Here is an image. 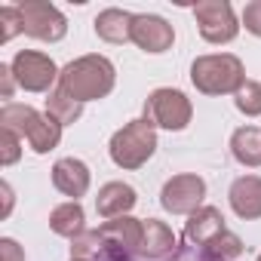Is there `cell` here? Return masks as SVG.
Returning a JSON list of instances; mask_svg holds the SVG:
<instances>
[{
  "instance_id": "9",
  "label": "cell",
  "mask_w": 261,
  "mask_h": 261,
  "mask_svg": "<svg viewBox=\"0 0 261 261\" xmlns=\"http://www.w3.org/2000/svg\"><path fill=\"white\" fill-rule=\"evenodd\" d=\"M98 237L105 243L108 261H136L145 237V221L133 215H120L105 224H98Z\"/></svg>"
},
{
  "instance_id": "8",
  "label": "cell",
  "mask_w": 261,
  "mask_h": 261,
  "mask_svg": "<svg viewBox=\"0 0 261 261\" xmlns=\"http://www.w3.org/2000/svg\"><path fill=\"white\" fill-rule=\"evenodd\" d=\"M194 19H197L200 37L206 43H212V46L237 40V34L243 28L227 0H200V4L194 7Z\"/></svg>"
},
{
  "instance_id": "20",
  "label": "cell",
  "mask_w": 261,
  "mask_h": 261,
  "mask_svg": "<svg viewBox=\"0 0 261 261\" xmlns=\"http://www.w3.org/2000/svg\"><path fill=\"white\" fill-rule=\"evenodd\" d=\"M243 240L233 233V230H224V233H218V237H212L206 246H200L197 249V258L200 261H237L240 255H243Z\"/></svg>"
},
{
  "instance_id": "11",
  "label": "cell",
  "mask_w": 261,
  "mask_h": 261,
  "mask_svg": "<svg viewBox=\"0 0 261 261\" xmlns=\"http://www.w3.org/2000/svg\"><path fill=\"white\" fill-rule=\"evenodd\" d=\"M133 43L148 53V56H160L166 49H172L175 43V28L157 16V13H136V22H133Z\"/></svg>"
},
{
  "instance_id": "15",
  "label": "cell",
  "mask_w": 261,
  "mask_h": 261,
  "mask_svg": "<svg viewBox=\"0 0 261 261\" xmlns=\"http://www.w3.org/2000/svg\"><path fill=\"white\" fill-rule=\"evenodd\" d=\"M230 209L243 221H258L261 218V175H240L233 178L227 191Z\"/></svg>"
},
{
  "instance_id": "18",
  "label": "cell",
  "mask_w": 261,
  "mask_h": 261,
  "mask_svg": "<svg viewBox=\"0 0 261 261\" xmlns=\"http://www.w3.org/2000/svg\"><path fill=\"white\" fill-rule=\"evenodd\" d=\"M49 230L56 237H65V240H77L80 233H86V212H83V206L77 200L59 203L49 212Z\"/></svg>"
},
{
  "instance_id": "14",
  "label": "cell",
  "mask_w": 261,
  "mask_h": 261,
  "mask_svg": "<svg viewBox=\"0 0 261 261\" xmlns=\"http://www.w3.org/2000/svg\"><path fill=\"white\" fill-rule=\"evenodd\" d=\"M139 203V194L133 185H126V181H105L98 188V197H95V212L111 221V218H120V215H129L136 209Z\"/></svg>"
},
{
  "instance_id": "12",
  "label": "cell",
  "mask_w": 261,
  "mask_h": 261,
  "mask_svg": "<svg viewBox=\"0 0 261 261\" xmlns=\"http://www.w3.org/2000/svg\"><path fill=\"white\" fill-rule=\"evenodd\" d=\"M181 246L175 230L160 221V218H145V237H142V249H139V261H178Z\"/></svg>"
},
{
  "instance_id": "7",
  "label": "cell",
  "mask_w": 261,
  "mask_h": 261,
  "mask_svg": "<svg viewBox=\"0 0 261 261\" xmlns=\"http://www.w3.org/2000/svg\"><path fill=\"white\" fill-rule=\"evenodd\" d=\"M22 16V34L43 40V43H59L68 34V19L59 7H53L49 0H22L19 4Z\"/></svg>"
},
{
  "instance_id": "23",
  "label": "cell",
  "mask_w": 261,
  "mask_h": 261,
  "mask_svg": "<svg viewBox=\"0 0 261 261\" xmlns=\"http://www.w3.org/2000/svg\"><path fill=\"white\" fill-rule=\"evenodd\" d=\"M233 105L240 114L246 117H261V83L258 80H246L237 92H233Z\"/></svg>"
},
{
  "instance_id": "16",
  "label": "cell",
  "mask_w": 261,
  "mask_h": 261,
  "mask_svg": "<svg viewBox=\"0 0 261 261\" xmlns=\"http://www.w3.org/2000/svg\"><path fill=\"white\" fill-rule=\"evenodd\" d=\"M133 22H136V13L129 10H117V7H108L95 16L92 28H95V37L105 40V43H133Z\"/></svg>"
},
{
  "instance_id": "4",
  "label": "cell",
  "mask_w": 261,
  "mask_h": 261,
  "mask_svg": "<svg viewBox=\"0 0 261 261\" xmlns=\"http://www.w3.org/2000/svg\"><path fill=\"white\" fill-rule=\"evenodd\" d=\"M191 83L203 95H233L246 83V71L233 53H209L191 62Z\"/></svg>"
},
{
  "instance_id": "2",
  "label": "cell",
  "mask_w": 261,
  "mask_h": 261,
  "mask_svg": "<svg viewBox=\"0 0 261 261\" xmlns=\"http://www.w3.org/2000/svg\"><path fill=\"white\" fill-rule=\"evenodd\" d=\"M0 129H13V133L28 142V148L34 154H49L59 148L62 142V123L53 120L46 111L40 114L31 105H19V101H7L0 108Z\"/></svg>"
},
{
  "instance_id": "25",
  "label": "cell",
  "mask_w": 261,
  "mask_h": 261,
  "mask_svg": "<svg viewBox=\"0 0 261 261\" xmlns=\"http://www.w3.org/2000/svg\"><path fill=\"white\" fill-rule=\"evenodd\" d=\"M22 157V139L13 129H0V166H13Z\"/></svg>"
},
{
  "instance_id": "27",
  "label": "cell",
  "mask_w": 261,
  "mask_h": 261,
  "mask_svg": "<svg viewBox=\"0 0 261 261\" xmlns=\"http://www.w3.org/2000/svg\"><path fill=\"white\" fill-rule=\"evenodd\" d=\"M16 74H13V68H10V62H4L0 65V98H13V92H16Z\"/></svg>"
},
{
  "instance_id": "19",
  "label": "cell",
  "mask_w": 261,
  "mask_h": 261,
  "mask_svg": "<svg viewBox=\"0 0 261 261\" xmlns=\"http://www.w3.org/2000/svg\"><path fill=\"white\" fill-rule=\"evenodd\" d=\"M230 154L240 166L258 169L261 166V129L258 126H240L230 136Z\"/></svg>"
},
{
  "instance_id": "29",
  "label": "cell",
  "mask_w": 261,
  "mask_h": 261,
  "mask_svg": "<svg viewBox=\"0 0 261 261\" xmlns=\"http://www.w3.org/2000/svg\"><path fill=\"white\" fill-rule=\"evenodd\" d=\"M0 191H4V218H10V212H13V188H10V181H4L0 185Z\"/></svg>"
},
{
  "instance_id": "6",
  "label": "cell",
  "mask_w": 261,
  "mask_h": 261,
  "mask_svg": "<svg viewBox=\"0 0 261 261\" xmlns=\"http://www.w3.org/2000/svg\"><path fill=\"white\" fill-rule=\"evenodd\" d=\"M13 74H16V83L19 89L25 92H53L59 86V65L46 56V53H37V49H19L10 62Z\"/></svg>"
},
{
  "instance_id": "21",
  "label": "cell",
  "mask_w": 261,
  "mask_h": 261,
  "mask_svg": "<svg viewBox=\"0 0 261 261\" xmlns=\"http://www.w3.org/2000/svg\"><path fill=\"white\" fill-rule=\"evenodd\" d=\"M46 114L53 117V120H59L62 126H71V123H77L80 117H83V105L77 101V98H71L65 89H53L49 95H46Z\"/></svg>"
},
{
  "instance_id": "22",
  "label": "cell",
  "mask_w": 261,
  "mask_h": 261,
  "mask_svg": "<svg viewBox=\"0 0 261 261\" xmlns=\"http://www.w3.org/2000/svg\"><path fill=\"white\" fill-rule=\"evenodd\" d=\"M71 258H80V261H108V252H105V243H101L98 230H86L77 240H71Z\"/></svg>"
},
{
  "instance_id": "5",
  "label": "cell",
  "mask_w": 261,
  "mask_h": 261,
  "mask_svg": "<svg viewBox=\"0 0 261 261\" xmlns=\"http://www.w3.org/2000/svg\"><path fill=\"white\" fill-rule=\"evenodd\" d=\"M145 120H151L157 129H166V133H181L188 129V123L194 120V105L181 89L172 86H160L145 98Z\"/></svg>"
},
{
  "instance_id": "26",
  "label": "cell",
  "mask_w": 261,
  "mask_h": 261,
  "mask_svg": "<svg viewBox=\"0 0 261 261\" xmlns=\"http://www.w3.org/2000/svg\"><path fill=\"white\" fill-rule=\"evenodd\" d=\"M243 28L252 34V37H261V0H249L243 7V16H240Z\"/></svg>"
},
{
  "instance_id": "10",
  "label": "cell",
  "mask_w": 261,
  "mask_h": 261,
  "mask_svg": "<svg viewBox=\"0 0 261 261\" xmlns=\"http://www.w3.org/2000/svg\"><path fill=\"white\" fill-rule=\"evenodd\" d=\"M203 200H206V181L197 172L172 175L160 191V206L169 215H194L197 209H203Z\"/></svg>"
},
{
  "instance_id": "1",
  "label": "cell",
  "mask_w": 261,
  "mask_h": 261,
  "mask_svg": "<svg viewBox=\"0 0 261 261\" xmlns=\"http://www.w3.org/2000/svg\"><path fill=\"white\" fill-rule=\"evenodd\" d=\"M114 86H117V68L108 56H98V53L68 62L59 74V89H65L80 105L108 98L114 92Z\"/></svg>"
},
{
  "instance_id": "28",
  "label": "cell",
  "mask_w": 261,
  "mask_h": 261,
  "mask_svg": "<svg viewBox=\"0 0 261 261\" xmlns=\"http://www.w3.org/2000/svg\"><path fill=\"white\" fill-rule=\"evenodd\" d=\"M0 255H4V261H25V249H22L13 237H4V240H0Z\"/></svg>"
},
{
  "instance_id": "17",
  "label": "cell",
  "mask_w": 261,
  "mask_h": 261,
  "mask_svg": "<svg viewBox=\"0 0 261 261\" xmlns=\"http://www.w3.org/2000/svg\"><path fill=\"white\" fill-rule=\"evenodd\" d=\"M224 230H227L224 215H221V209H215V206H203V209H197L194 215H188V221H185V240H188L194 249L206 246L212 237H218V233H224Z\"/></svg>"
},
{
  "instance_id": "31",
  "label": "cell",
  "mask_w": 261,
  "mask_h": 261,
  "mask_svg": "<svg viewBox=\"0 0 261 261\" xmlns=\"http://www.w3.org/2000/svg\"><path fill=\"white\" fill-rule=\"evenodd\" d=\"M71 261H80V258H71Z\"/></svg>"
},
{
  "instance_id": "30",
  "label": "cell",
  "mask_w": 261,
  "mask_h": 261,
  "mask_svg": "<svg viewBox=\"0 0 261 261\" xmlns=\"http://www.w3.org/2000/svg\"><path fill=\"white\" fill-rule=\"evenodd\" d=\"M255 261H261V252H258V258H255Z\"/></svg>"
},
{
  "instance_id": "3",
  "label": "cell",
  "mask_w": 261,
  "mask_h": 261,
  "mask_svg": "<svg viewBox=\"0 0 261 261\" xmlns=\"http://www.w3.org/2000/svg\"><path fill=\"white\" fill-rule=\"evenodd\" d=\"M154 151H157V126L145 117H136L126 126H120L111 136V145H108V154H111L114 166L126 169V172L142 169L154 157Z\"/></svg>"
},
{
  "instance_id": "13",
  "label": "cell",
  "mask_w": 261,
  "mask_h": 261,
  "mask_svg": "<svg viewBox=\"0 0 261 261\" xmlns=\"http://www.w3.org/2000/svg\"><path fill=\"white\" fill-rule=\"evenodd\" d=\"M89 185H92V175H89V166L80 157H59L53 163V188L59 194L80 203V197H86Z\"/></svg>"
},
{
  "instance_id": "24",
  "label": "cell",
  "mask_w": 261,
  "mask_h": 261,
  "mask_svg": "<svg viewBox=\"0 0 261 261\" xmlns=\"http://www.w3.org/2000/svg\"><path fill=\"white\" fill-rule=\"evenodd\" d=\"M16 34H22L19 4H7V7H0V43H10Z\"/></svg>"
}]
</instances>
